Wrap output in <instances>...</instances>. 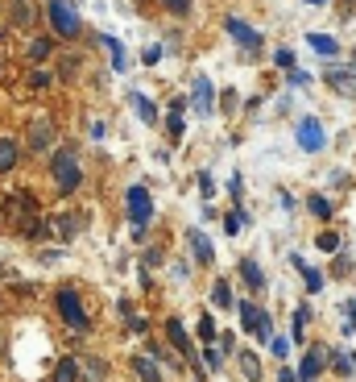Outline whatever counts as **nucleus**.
I'll return each mask as SVG.
<instances>
[{
    "label": "nucleus",
    "instance_id": "15",
    "mask_svg": "<svg viewBox=\"0 0 356 382\" xmlns=\"http://www.w3.org/2000/svg\"><path fill=\"white\" fill-rule=\"evenodd\" d=\"M108 378V366L100 357H79V382H104Z\"/></svg>",
    "mask_w": 356,
    "mask_h": 382
},
{
    "label": "nucleus",
    "instance_id": "30",
    "mask_svg": "<svg viewBox=\"0 0 356 382\" xmlns=\"http://www.w3.org/2000/svg\"><path fill=\"white\" fill-rule=\"evenodd\" d=\"M327 362H331V366H336V374H344V378H348V374H352V357H344V353H340V349H327Z\"/></svg>",
    "mask_w": 356,
    "mask_h": 382
},
{
    "label": "nucleus",
    "instance_id": "43",
    "mask_svg": "<svg viewBox=\"0 0 356 382\" xmlns=\"http://www.w3.org/2000/svg\"><path fill=\"white\" fill-rule=\"evenodd\" d=\"M278 382H299V374H290V370H282V374H278Z\"/></svg>",
    "mask_w": 356,
    "mask_h": 382
},
{
    "label": "nucleus",
    "instance_id": "45",
    "mask_svg": "<svg viewBox=\"0 0 356 382\" xmlns=\"http://www.w3.org/2000/svg\"><path fill=\"white\" fill-rule=\"evenodd\" d=\"M0 71H4V58H0Z\"/></svg>",
    "mask_w": 356,
    "mask_h": 382
},
{
    "label": "nucleus",
    "instance_id": "33",
    "mask_svg": "<svg viewBox=\"0 0 356 382\" xmlns=\"http://www.w3.org/2000/svg\"><path fill=\"white\" fill-rule=\"evenodd\" d=\"M315 249H323V253H340V237H336V233H319Z\"/></svg>",
    "mask_w": 356,
    "mask_h": 382
},
{
    "label": "nucleus",
    "instance_id": "25",
    "mask_svg": "<svg viewBox=\"0 0 356 382\" xmlns=\"http://www.w3.org/2000/svg\"><path fill=\"white\" fill-rule=\"evenodd\" d=\"M129 100H133V108H137V112H141V121H145V125H153V121H158V108H153V100H149V96L133 92V96H129Z\"/></svg>",
    "mask_w": 356,
    "mask_h": 382
},
{
    "label": "nucleus",
    "instance_id": "24",
    "mask_svg": "<svg viewBox=\"0 0 356 382\" xmlns=\"http://www.w3.org/2000/svg\"><path fill=\"white\" fill-rule=\"evenodd\" d=\"M307 212H311V216H319V220H331V199L315 191V195H307Z\"/></svg>",
    "mask_w": 356,
    "mask_h": 382
},
{
    "label": "nucleus",
    "instance_id": "29",
    "mask_svg": "<svg viewBox=\"0 0 356 382\" xmlns=\"http://www.w3.org/2000/svg\"><path fill=\"white\" fill-rule=\"evenodd\" d=\"M203 370H212V374L224 370V349L220 345H207V349H203Z\"/></svg>",
    "mask_w": 356,
    "mask_h": 382
},
{
    "label": "nucleus",
    "instance_id": "40",
    "mask_svg": "<svg viewBox=\"0 0 356 382\" xmlns=\"http://www.w3.org/2000/svg\"><path fill=\"white\" fill-rule=\"evenodd\" d=\"M158 58H162V46H145V54H141V62H145V67H153Z\"/></svg>",
    "mask_w": 356,
    "mask_h": 382
},
{
    "label": "nucleus",
    "instance_id": "41",
    "mask_svg": "<svg viewBox=\"0 0 356 382\" xmlns=\"http://www.w3.org/2000/svg\"><path fill=\"white\" fill-rule=\"evenodd\" d=\"M273 62H278V67H286V71H290V67H294V54H290V50H278V54H273Z\"/></svg>",
    "mask_w": 356,
    "mask_h": 382
},
{
    "label": "nucleus",
    "instance_id": "4",
    "mask_svg": "<svg viewBox=\"0 0 356 382\" xmlns=\"http://www.w3.org/2000/svg\"><path fill=\"white\" fill-rule=\"evenodd\" d=\"M46 13H50V25H54L58 38H79V17H75V8L67 0H50Z\"/></svg>",
    "mask_w": 356,
    "mask_h": 382
},
{
    "label": "nucleus",
    "instance_id": "23",
    "mask_svg": "<svg viewBox=\"0 0 356 382\" xmlns=\"http://www.w3.org/2000/svg\"><path fill=\"white\" fill-rule=\"evenodd\" d=\"M290 262H294V270H299V275L307 279V291H323V275H319L315 266H307L303 258H290Z\"/></svg>",
    "mask_w": 356,
    "mask_h": 382
},
{
    "label": "nucleus",
    "instance_id": "44",
    "mask_svg": "<svg viewBox=\"0 0 356 382\" xmlns=\"http://www.w3.org/2000/svg\"><path fill=\"white\" fill-rule=\"evenodd\" d=\"M307 4H327V0H307Z\"/></svg>",
    "mask_w": 356,
    "mask_h": 382
},
{
    "label": "nucleus",
    "instance_id": "14",
    "mask_svg": "<svg viewBox=\"0 0 356 382\" xmlns=\"http://www.w3.org/2000/svg\"><path fill=\"white\" fill-rule=\"evenodd\" d=\"M307 46H311L319 58H327V62H331V58L340 54V42H336L331 34H307Z\"/></svg>",
    "mask_w": 356,
    "mask_h": 382
},
{
    "label": "nucleus",
    "instance_id": "10",
    "mask_svg": "<svg viewBox=\"0 0 356 382\" xmlns=\"http://www.w3.org/2000/svg\"><path fill=\"white\" fill-rule=\"evenodd\" d=\"M166 336H170V345H174L186 362H195V345H191V336H186V329H182V320H178V316L166 320Z\"/></svg>",
    "mask_w": 356,
    "mask_h": 382
},
{
    "label": "nucleus",
    "instance_id": "36",
    "mask_svg": "<svg viewBox=\"0 0 356 382\" xmlns=\"http://www.w3.org/2000/svg\"><path fill=\"white\" fill-rule=\"evenodd\" d=\"M286 84H294V88H307V84H311V75H307V71H299V67H290Z\"/></svg>",
    "mask_w": 356,
    "mask_h": 382
},
{
    "label": "nucleus",
    "instance_id": "42",
    "mask_svg": "<svg viewBox=\"0 0 356 382\" xmlns=\"http://www.w3.org/2000/svg\"><path fill=\"white\" fill-rule=\"evenodd\" d=\"M348 329H356V299L348 303Z\"/></svg>",
    "mask_w": 356,
    "mask_h": 382
},
{
    "label": "nucleus",
    "instance_id": "1",
    "mask_svg": "<svg viewBox=\"0 0 356 382\" xmlns=\"http://www.w3.org/2000/svg\"><path fill=\"white\" fill-rule=\"evenodd\" d=\"M50 175H54V187L62 191V195H71V191L83 183V166H79V154H75L71 145L54 150V158H50Z\"/></svg>",
    "mask_w": 356,
    "mask_h": 382
},
{
    "label": "nucleus",
    "instance_id": "39",
    "mask_svg": "<svg viewBox=\"0 0 356 382\" xmlns=\"http://www.w3.org/2000/svg\"><path fill=\"white\" fill-rule=\"evenodd\" d=\"M199 191H203V199H212V195H216V183H212V175H207V171L199 175Z\"/></svg>",
    "mask_w": 356,
    "mask_h": 382
},
{
    "label": "nucleus",
    "instance_id": "31",
    "mask_svg": "<svg viewBox=\"0 0 356 382\" xmlns=\"http://www.w3.org/2000/svg\"><path fill=\"white\" fill-rule=\"evenodd\" d=\"M240 225H245V212H240V208H232V212L224 216V233H228V237H236V233H240Z\"/></svg>",
    "mask_w": 356,
    "mask_h": 382
},
{
    "label": "nucleus",
    "instance_id": "46",
    "mask_svg": "<svg viewBox=\"0 0 356 382\" xmlns=\"http://www.w3.org/2000/svg\"><path fill=\"white\" fill-rule=\"evenodd\" d=\"M352 362H356V353H352Z\"/></svg>",
    "mask_w": 356,
    "mask_h": 382
},
{
    "label": "nucleus",
    "instance_id": "20",
    "mask_svg": "<svg viewBox=\"0 0 356 382\" xmlns=\"http://www.w3.org/2000/svg\"><path fill=\"white\" fill-rule=\"evenodd\" d=\"M133 370L141 382H162V370H158V362L153 357H133Z\"/></svg>",
    "mask_w": 356,
    "mask_h": 382
},
{
    "label": "nucleus",
    "instance_id": "34",
    "mask_svg": "<svg viewBox=\"0 0 356 382\" xmlns=\"http://www.w3.org/2000/svg\"><path fill=\"white\" fill-rule=\"evenodd\" d=\"M50 84H54L50 71H34V75H29V88H34V92H42V88H50Z\"/></svg>",
    "mask_w": 356,
    "mask_h": 382
},
{
    "label": "nucleus",
    "instance_id": "6",
    "mask_svg": "<svg viewBox=\"0 0 356 382\" xmlns=\"http://www.w3.org/2000/svg\"><path fill=\"white\" fill-rule=\"evenodd\" d=\"M240 324L249 329V333L257 336V345H269V336H273V324H269V312H261L257 303H240Z\"/></svg>",
    "mask_w": 356,
    "mask_h": 382
},
{
    "label": "nucleus",
    "instance_id": "11",
    "mask_svg": "<svg viewBox=\"0 0 356 382\" xmlns=\"http://www.w3.org/2000/svg\"><path fill=\"white\" fill-rule=\"evenodd\" d=\"M186 245H191V258H195L199 266H212V258H216V249H212V241L203 237L199 229H191V233H186Z\"/></svg>",
    "mask_w": 356,
    "mask_h": 382
},
{
    "label": "nucleus",
    "instance_id": "21",
    "mask_svg": "<svg viewBox=\"0 0 356 382\" xmlns=\"http://www.w3.org/2000/svg\"><path fill=\"white\" fill-rule=\"evenodd\" d=\"M307 320H311V308H307V303H299V308H294V316H290V336H294V345H303V329H307Z\"/></svg>",
    "mask_w": 356,
    "mask_h": 382
},
{
    "label": "nucleus",
    "instance_id": "32",
    "mask_svg": "<svg viewBox=\"0 0 356 382\" xmlns=\"http://www.w3.org/2000/svg\"><path fill=\"white\" fill-rule=\"evenodd\" d=\"M100 42L112 50V67H116V71H125V50H121V42H116V38H108V34H104Z\"/></svg>",
    "mask_w": 356,
    "mask_h": 382
},
{
    "label": "nucleus",
    "instance_id": "13",
    "mask_svg": "<svg viewBox=\"0 0 356 382\" xmlns=\"http://www.w3.org/2000/svg\"><path fill=\"white\" fill-rule=\"evenodd\" d=\"M236 366H240L245 382H261V357H257L253 349H240V353H236Z\"/></svg>",
    "mask_w": 356,
    "mask_h": 382
},
{
    "label": "nucleus",
    "instance_id": "7",
    "mask_svg": "<svg viewBox=\"0 0 356 382\" xmlns=\"http://www.w3.org/2000/svg\"><path fill=\"white\" fill-rule=\"evenodd\" d=\"M191 104H195V117H212V108H216V96H212V79H207V75H195Z\"/></svg>",
    "mask_w": 356,
    "mask_h": 382
},
{
    "label": "nucleus",
    "instance_id": "37",
    "mask_svg": "<svg viewBox=\"0 0 356 382\" xmlns=\"http://www.w3.org/2000/svg\"><path fill=\"white\" fill-rule=\"evenodd\" d=\"M269 349H273L278 357H290V341H286V336H269Z\"/></svg>",
    "mask_w": 356,
    "mask_h": 382
},
{
    "label": "nucleus",
    "instance_id": "38",
    "mask_svg": "<svg viewBox=\"0 0 356 382\" xmlns=\"http://www.w3.org/2000/svg\"><path fill=\"white\" fill-rule=\"evenodd\" d=\"M162 4H166L174 17H186V13H191V0H162Z\"/></svg>",
    "mask_w": 356,
    "mask_h": 382
},
{
    "label": "nucleus",
    "instance_id": "8",
    "mask_svg": "<svg viewBox=\"0 0 356 382\" xmlns=\"http://www.w3.org/2000/svg\"><path fill=\"white\" fill-rule=\"evenodd\" d=\"M323 366H327V345L307 349V357H303V366H299V382H319Z\"/></svg>",
    "mask_w": 356,
    "mask_h": 382
},
{
    "label": "nucleus",
    "instance_id": "18",
    "mask_svg": "<svg viewBox=\"0 0 356 382\" xmlns=\"http://www.w3.org/2000/svg\"><path fill=\"white\" fill-rule=\"evenodd\" d=\"M182 112H186V100H174V104H170V117H166V129H170V138H182V129H186V117H182Z\"/></svg>",
    "mask_w": 356,
    "mask_h": 382
},
{
    "label": "nucleus",
    "instance_id": "17",
    "mask_svg": "<svg viewBox=\"0 0 356 382\" xmlns=\"http://www.w3.org/2000/svg\"><path fill=\"white\" fill-rule=\"evenodd\" d=\"M240 279H245L249 291H266V275H261V266H257L253 258H245V262H240Z\"/></svg>",
    "mask_w": 356,
    "mask_h": 382
},
{
    "label": "nucleus",
    "instance_id": "3",
    "mask_svg": "<svg viewBox=\"0 0 356 382\" xmlns=\"http://www.w3.org/2000/svg\"><path fill=\"white\" fill-rule=\"evenodd\" d=\"M125 204H129V220H133L137 237H141V233H145V225L153 220V199H149V191L141 187V183H133L129 195H125Z\"/></svg>",
    "mask_w": 356,
    "mask_h": 382
},
{
    "label": "nucleus",
    "instance_id": "16",
    "mask_svg": "<svg viewBox=\"0 0 356 382\" xmlns=\"http://www.w3.org/2000/svg\"><path fill=\"white\" fill-rule=\"evenodd\" d=\"M34 21H38V4H34V0H13V25L29 29Z\"/></svg>",
    "mask_w": 356,
    "mask_h": 382
},
{
    "label": "nucleus",
    "instance_id": "35",
    "mask_svg": "<svg viewBox=\"0 0 356 382\" xmlns=\"http://www.w3.org/2000/svg\"><path fill=\"white\" fill-rule=\"evenodd\" d=\"M199 336H203L207 345L216 341V320H212V316H203V320H199Z\"/></svg>",
    "mask_w": 356,
    "mask_h": 382
},
{
    "label": "nucleus",
    "instance_id": "27",
    "mask_svg": "<svg viewBox=\"0 0 356 382\" xmlns=\"http://www.w3.org/2000/svg\"><path fill=\"white\" fill-rule=\"evenodd\" d=\"M25 54H29V58H34V62H46V58H50V54H54V42H50V38H34V42H29V50H25Z\"/></svg>",
    "mask_w": 356,
    "mask_h": 382
},
{
    "label": "nucleus",
    "instance_id": "22",
    "mask_svg": "<svg viewBox=\"0 0 356 382\" xmlns=\"http://www.w3.org/2000/svg\"><path fill=\"white\" fill-rule=\"evenodd\" d=\"M54 382H79V357H62L54 366Z\"/></svg>",
    "mask_w": 356,
    "mask_h": 382
},
{
    "label": "nucleus",
    "instance_id": "2",
    "mask_svg": "<svg viewBox=\"0 0 356 382\" xmlns=\"http://www.w3.org/2000/svg\"><path fill=\"white\" fill-rule=\"evenodd\" d=\"M58 316H62V324L67 329H75V333H88L91 329V320H88V312H83V303H79V295L67 286V291H58Z\"/></svg>",
    "mask_w": 356,
    "mask_h": 382
},
{
    "label": "nucleus",
    "instance_id": "9",
    "mask_svg": "<svg viewBox=\"0 0 356 382\" xmlns=\"http://www.w3.org/2000/svg\"><path fill=\"white\" fill-rule=\"evenodd\" d=\"M224 29H228V34H232V38H236L245 50H257V46H261V34H257L253 25H245L240 17H224Z\"/></svg>",
    "mask_w": 356,
    "mask_h": 382
},
{
    "label": "nucleus",
    "instance_id": "28",
    "mask_svg": "<svg viewBox=\"0 0 356 382\" xmlns=\"http://www.w3.org/2000/svg\"><path fill=\"white\" fill-rule=\"evenodd\" d=\"M327 84H331L336 92H352L356 75H352V71H327Z\"/></svg>",
    "mask_w": 356,
    "mask_h": 382
},
{
    "label": "nucleus",
    "instance_id": "26",
    "mask_svg": "<svg viewBox=\"0 0 356 382\" xmlns=\"http://www.w3.org/2000/svg\"><path fill=\"white\" fill-rule=\"evenodd\" d=\"M212 303H216V308H232V303H236V295H232V283H228V279H220V283L212 286Z\"/></svg>",
    "mask_w": 356,
    "mask_h": 382
},
{
    "label": "nucleus",
    "instance_id": "12",
    "mask_svg": "<svg viewBox=\"0 0 356 382\" xmlns=\"http://www.w3.org/2000/svg\"><path fill=\"white\" fill-rule=\"evenodd\" d=\"M50 142H54V125H50L46 117H34V121H29V150H38V154H42Z\"/></svg>",
    "mask_w": 356,
    "mask_h": 382
},
{
    "label": "nucleus",
    "instance_id": "5",
    "mask_svg": "<svg viewBox=\"0 0 356 382\" xmlns=\"http://www.w3.org/2000/svg\"><path fill=\"white\" fill-rule=\"evenodd\" d=\"M294 142H299V150H307V154H319V150L327 145L323 121H319V117H303V121L294 125Z\"/></svg>",
    "mask_w": 356,
    "mask_h": 382
},
{
    "label": "nucleus",
    "instance_id": "19",
    "mask_svg": "<svg viewBox=\"0 0 356 382\" xmlns=\"http://www.w3.org/2000/svg\"><path fill=\"white\" fill-rule=\"evenodd\" d=\"M17 158H21V150L13 138H0V175H8L13 166H17Z\"/></svg>",
    "mask_w": 356,
    "mask_h": 382
}]
</instances>
